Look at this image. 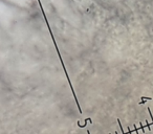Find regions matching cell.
Here are the masks:
<instances>
[{"label": "cell", "instance_id": "1", "mask_svg": "<svg viewBox=\"0 0 153 134\" xmlns=\"http://www.w3.org/2000/svg\"><path fill=\"white\" fill-rule=\"evenodd\" d=\"M117 123H119V126H120V128H121V130H122V132H123V134H125L124 133V130H123V127H122V125H121V121L117 119Z\"/></svg>", "mask_w": 153, "mask_h": 134}]
</instances>
